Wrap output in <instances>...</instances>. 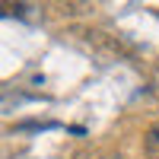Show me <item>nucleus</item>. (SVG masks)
<instances>
[{"instance_id":"f257e3e1","label":"nucleus","mask_w":159,"mask_h":159,"mask_svg":"<svg viewBox=\"0 0 159 159\" xmlns=\"http://www.w3.org/2000/svg\"><path fill=\"white\" fill-rule=\"evenodd\" d=\"M73 159H124L121 153H111V150H102V147H83L76 150Z\"/></svg>"},{"instance_id":"f03ea898","label":"nucleus","mask_w":159,"mask_h":159,"mask_svg":"<svg viewBox=\"0 0 159 159\" xmlns=\"http://www.w3.org/2000/svg\"><path fill=\"white\" fill-rule=\"evenodd\" d=\"M143 150H147L150 159H159V121L150 124V130L143 134Z\"/></svg>"}]
</instances>
